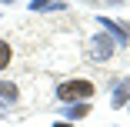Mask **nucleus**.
<instances>
[{
  "instance_id": "1",
  "label": "nucleus",
  "mask_w": 130,
  "mask_h": 127,
  "mask_svg": "<svg viewBox=\"0 0 130 127\" xmlns=\"http://www.w3.org/2000/svg\"><path fill=\"white\" fill-rule=\"evenodd\" d=\"M57 97L60 100H87V97H93V84L90 80H67L57 87Z\"/></svg>"
},
{
  "instance_id": "2",
  "label": "nucleus",
  "mask_w": 130,
  "mask_h": 127,
  "mask_svg": "<svg viewBox=\"0 0 130 127\" xmlns=\"http://www.w3.org/2000/svg\"><path fill=\"white\" fill-rule=\"evenodd\" d=\"M90 54H93L97 60H107V57L113 54V40H110V37H103V34H100V37L93 40V50H90Z\"/></svg>"
},
{
  "instance_id": "3",
  "label": "nucleus",
  "mask_w": 130,
  "mask_h": 127,
  "mask_svg": "<svg viewBox=\"0 0 130 127\" xmlns=\"http://www.w3.org/2000/svg\"><path fill=\"white\" fill-rule=\"evenodd\" d=\"M127 97H130V77L113 90V100H110V104H113V107H123V104H127Z\"/></svg>"
},
{
  "instance_id": "4",
  "label": "nucleus",
  "mask_w": 130,
  "mask_h": 127,
  "mask_svg": "<svg viewBox=\"0 0 130 127\" xmlns=\"http://www.w3.org/2000/svg\"><path fill=\"white\" fill-rule=\"evenodd\" d=\"M0 97H7V100H17V97H20V90H17L13 84H0Z\"/></svg>"
},
{
  "instance_id": "5",
  "label": "nucleus",
  "mask_w": 130,
  "mask_h": 127,
  "mask_svg": "<svg viewBox=\"0 0 130 127\" xmlns=\"http://www.w3.org/2000/svg\"><path fill=\"white\" fill-rule=\"evenodd\" d=\"M7 64H10V44H7V40H0V70H4Z\"/></svg>"
},
{
  "instance_id": "6",
  "label": "nucleus",
  "mask_w": 130,
  "mask_h": 127,
  "mask_svg": "<svg viewBox=\"0 0 130 127\" xmlns=\"http://www.w3.org/2000/svg\"><path fill=\"white\" fill-rule=\"evenodd\" d=\"M87 110H90V107H87V104H77V107H70V110H67V114H70V117H84V114H87Z\"/></svg>"
},
{
  "instance_id": "7",
  "label": "nucleus",
  "mask_w": 130,
  "mask_h": 127,
  "mask_svg": "<svg viewBox=\"0 0 130 127\" xmlns=\"http://www.w3.org/2000/svg\"><path fill=\"white\" fill-rule=\"evenodd\" d=\"M54 127H70V124H67V120H60V124H54Z\"/></svg>"
}]
</instances>
